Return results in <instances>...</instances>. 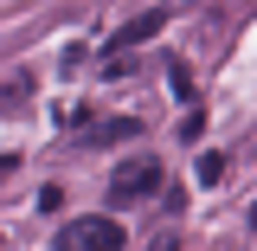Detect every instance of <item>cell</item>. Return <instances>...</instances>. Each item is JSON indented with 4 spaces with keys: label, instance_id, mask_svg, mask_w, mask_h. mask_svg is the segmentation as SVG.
Listing matches in <instances>:
<instances>
[{
    "label": "cell",
    "instance_id": "obj_6",
    "mask_svg": "<svg viewBox=\"0 0 257 251\" xmlns=\"http://www.w3.org/2000/svg\"><path fill=\"white\" fill-rule=\"evenodd\" d=\"M167 84H174V91H180V97H193V71H187V64H180V58H167Z\"/></svg>",
    "mask_w": 257,
    "mask_h": 251
},
{
    "label": "cell",
    "instance_id": "obj_5",
    "mask_svg": "<svg viewBox=\"0 0 257 251\" xmlns=\"http://www.w3.org/2000/svg\"><path fill=\"white\" fill-rule=\"evenodd\" d=\"M26 97H32V77H26V71H13V77H7V110H20Z\"/></svg>",
    "mask_w": 257,
    "mask_h": 251
},
{
    "label": "cell",
    "instance_id": "obj_2",
    "mask_svg": "<svg viewBox=\"0 0 257 251\" xmlns=\"http://www.w3.org/2000/svg\"><path fill=\"white\" fill-rule=\"evenodd\" d=\"M58 251H122V225L109 213H77L58 232Z\"/></svg>",
    "mask_w": 257,
    "mask_h": 251
},
{
    "label": "cell",
    "instance_id": "obj_4",
    "mask_svg": "<svg viewBox=\"0 0 257 251\" xmlns=\"http://www.w3.org/2000/svg\"><path fill=\"white\" fill-rule=\"evenodd\" d=\"M161 26H167V7H148V13H135V20L116 32V45H109V52H128V45H142V39H155Z\"/></svg>",
    "mask_w": 257,
    "mask_h": 251
},
{
    "label": "cell",
    "instance_id": "obj_8",
    "mask_svg": "<svg viewBox=\"0 0 257 251\" xmlns=\"http://www.w3.org/2000/svg\"><path fill=\"white\" fill-rule=\"evenodd\" d=\"M155 251H180V238H174V232H161V238H155Z\"/></svg>",
    "mask_w": 257,
    "mask_h": 251
},
{
    "label": "cell",
    "instance_id": "obj_3",
    "mask_svg": "<svg viewBox=\"0 0 257 251\" xmlns=\"http://www.w3.org/2000/svg\"><path fill=\"white\" fill-rule=\"evenodd\" d=\"M142 135V116H109V123L84 129V148H116V142H135Z\"/></svg>",
    "mask_w": 257,
    "mask_h": 251
},
{
    "label": "cell",
    "instance_id": "obj_1",
    "mask_svg": "<svg viewBox=\"0 0 257 251\" xmlns=\"http://www.w3.org/2000/svg\"><path fill=\"white\" fill-rule=\"evenodd\" d=\"M161 181H167V174H161V161H155V155H128L122 168L109 174V200H116V206L155 200V193H161Z\"/></svg>",
    "mask_w": 257,
    "mask_h": 251
},
{
    "label": "cell",
    "instance_id": "obj_9",
    "mask_svg": "<svg viewBox=\"0 0 257 251\" xmlns=\"http://www.w3.org/2000/svg\"><path fill=\"white\" fill-rule=\"evenodd\" d=\"M251 225H257V200H251Z\"/></svg>",
    "mask_w": 257,
    "mask_h": 251
},
{
    "label": "cell",
    "instance_id": "obj_7",
    "mask_svg": "<svg viewBox=\"0 0 257 251\" xmlns=\"http://www.w3.org/2000/svg\"><path fill=\"white\" fill-rule=\"evenodd\" d=\"M199 181H206V187L225 181V155H199Z\"/></svg>",
    "mask_w": 257,
    "mask_h": 251
}]
</instances>
